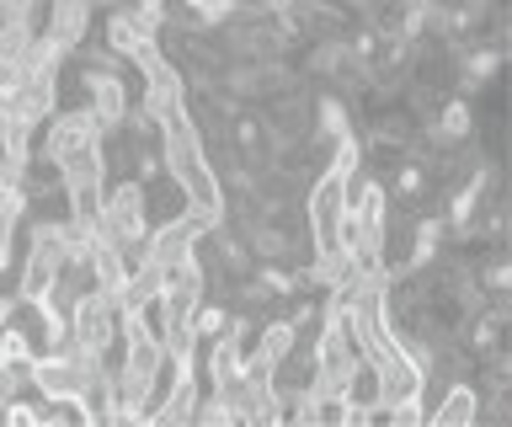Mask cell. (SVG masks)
I'll return each instance as SVG.
<instances>
[{"instance_id": "cell-1", "label": "cell", "mask_w": 512, "mask_h": 427, "mask_svg": "<svg viewBox=\"0 0 512 427\" xmlns=\"http://www.w3.org/2000/svg\"><path fill=\"white\" fill-rule=\"evenodd\" d=\"M155 155H160V177H171V187L182 193L203 219L224 225V182L214 171V155L203 150V129L192 118V107L182 102L166 123H155Z\"/></svg>"}, {"instance_id": "cell-2", "label": "cell", "mask_w": 512, "mask_h": 427, "mask_svg": "<svg viewBox=\"0 0 512 427\" xmlns=\"http://www.w3.org/2000/svg\"><path fill=\"white\" fill-rule=\"evenodd\" d=\"M96 235L118 241V246H144V235H150V187L139 177L107 182L102 214H96Z\"/></svg>"}, {"instance_id": "cell-3", "label": "cell", "mask_w": 512, "mask_h": 427, "mask_svg": "<svg viewBox=\"0 0 512 427\" xmlns=\"http://www.w3.org/2000/svg\"><path fill=\"white\" fill-rule=\"evenodd\" d=\"M59 193L64 203H70V219H80V225H96V214H102V193H107V145H96V150H80L70 155L59 171Z\"/></svg>"}, {"instance_id": "cell-4", "label": "cell", "mask_w": 512, "mask_h": 427, "mask_svg": "<svg viewBox=\"0 0 512 427\" xmlns=\"http://www.w3.org/2000/svg\"><path fill=\"white\" fill-rule=\"evenodd\" d=\"M38 129H43V139H38V155H43V161L54 166V171H59L64 161H70V155H80V150H96V145H107V129L96 123V113H91L86 102H80V107H70V113H54V118H43Z\"/></svg>"}, {"instance_id": "cell-5", "label": "cell", "mask_w": 512, "mask_h": 427, "mask_svg": "<svg viewBox=\"0 0 512 427\" xmlns=\"http://www.w3.org/2000/svg\"><path fill=\"white\" fill-rule=\"evenodd\" d=\"M214 230H219L214 219H203V214L187 203L182 214H171V219H160V225H150V235H144V246H139V257H150V262H160V267H176V262H187Z\"/></svg>"}, {"instance_id": "cell-6", "label": "cell", "mask_w": 512, "mask_h": 427, "mask_svg": "<svg viewBox=\"0 0 512 427\" xmlns=\"http://www.w3.org/2000/svg\"><path fill=\"white\" fill-rule=\"evenodd\" d=\"M70 337L112 353V347H118V299L107 289H96V283H86V289L70 299Z\"/></svg>"}, {"instance_id": "cell-7", "label": "cell", "mask_w": 512, "mask_h": 427, "mask_svg": "<svg viewBox=\"0 0 512 427\" xmlns=\"http://www.w3.org/2000/svg\"><path fill=\"white\" fill-rule=\"evenodd\" d=\"M139 75H144V97H139V107H144V113H150L155 123H166L176 107L187 102V75H182V65H176L166 49H155V54L139 65Z\"/></svg>"}, {"instance_id": "cell-8", "label": "cell", "mask_w": 512, "mask_h": 427, "mask_svg": "<svg viewBox=\"0 0 512 427\" xmlns=\"http://www.w3.org/2000/svg\"><path fill=\"white\" fill-rule=\"evenodd\" d=\"M304 214H310V251L336 246V230H342V214H347V182L331 177V171H320Z\"/></svg>"}, {"instance_id": "cell-9", "label": "cell", "mask_w": 512, "mask_h": 427, "mask_svg": "<svg viewBox=\"0 0 512 427\" xmlns=\"http://www.w3.org/2000/svg\"><path fill=\"white\" fill-rule=\"evenodd\" d=\"M80 91H86V107L96 113L107 134H118V123L128 113V81L123 70H102V65H86L80 70Z\"/></svg>"}, {"instance_id": "cell-10", "label": "cell", "mask_w": 512, "mask_h": 427, "mask_svg": "<svg viewBox=\"0 0 512 427\" xmlns=\"http://www.w3.org/2000/svg\"><path fill=\"white\" fill-rule=\"evenodd\" d=\"M107 49L112 54H118V59H128V65H144V59H150L155 49H160V33H155V27H144L139 17H134V11H107Z\"/></svg>"}, {"instance_id": "cell-11", "label": "cell", "mask_w": 512, "mask_h": 427, "mask_svg": "<svg viewBox=\"0 0 512 427\" xmlns=\"http://www.w3.org/2000/svg\"><path fill=\"white\" fill-rule=\"evenodd\" d=\"M91 17H96L91 0H48L43 33L54 38L64 54H80V49H86V33H91Z\"/></svg>"}, {"instance_id": "cell-12", "label": "cell", "mask_w": 512, "mask_h": 427, "mask_svg": "<svg viewBox=\"0 0 512 427\" xmlns=\"http://www.w3.org/2000/svg\"><path fill=\"white\" fill-rule=\"evenodd\" d=\"M134 262H139V246H118V241H102V235H96L86 262H80V273H86V283H96V289L118 294V283L128 278Z\"/></svg>"}, {"instance_id": "cell-13", "label": "cell", "mask_w": 512, "mask_h": 427, "mask_svg": "<svg viewBox=\"0 0 512 427\" xmlns=\"http://www.w3.org/2000/svg\"><path fill=\"white\" fill-rule=\"evenodd\" d=\"M6 102H11L27 123L54 118V113H59V70H27L22 81H16V91H11Z\"/></svg>"}, {"instance_id": "cell-14", "label": "cell", "mask_w": 512, "mask_h": 427, "mask_svg": "<svg viewBox=\"0 0 512 427\" xmlns=\"http://www.w3.org/2000/svg\"><path fill=\"white\" fill-rule=\"evenodd\" d=\"M0 161L6 166H32L38 161V123H27L6 97H0Z\"/></svg>"}, {"instance_id": "cell-15", "label": "cell", "mask_w": 512, "mask_h": 427, "mask_svg": "<svg viewBox=\"0 0 512 427\" xmlns=\"http://www.w3.org/2000/svg\"><path fill=\"white\" fill-rule=\"evenodd\" d=\"M160 289H166V267L150 262V257H139L134 267H128V278L118 283V294H112V299H118L123 315H139L150 299H160Z\"/></svg>"}, {"instance_id": "cell-16", "label": "cell", "mask_w": 512, "mask_h": 427, "mask_svg": "<svg viewBox=\"0 0 512 427\" xmlns=\"http://www.w3.org/2000/svg\"><path fill=\"white\" fill-rule=\"evenodd\" d=\"M422 417L432 427H470V422H480V390L470 385V379H454L443 401L432 406V411H422Z\"/></svg>"}, {"instance_id": "cell-17", "label": "cell", "mask_w": 512, "mask_h": 427, "mask_svg": "<svg viewBox=\"0 0 512 427\" xmlns=\"http://www.w3.org/2000/svg\"><path fill=\"white\" fill-rule=\"evenodd\" d=\"M251 353L267 358L272 369H283V363L299 353V321H294V315H278V321H267L262 331H256V347H251Z\"/></svg>"}, {"instance_id": "cell-18", "label": "cell", "mask_w": 512, "mask_h": 427, "mask_svg": "<svg viewBox=\"0 0 512 427\" xmlns=\"http://www.w3.org/2000/svg\"><path fill=\"white\" fill-rule=\"evenodd\" d=\"M27 209H32V198L22 187H6V193H0V273L16 262V235L27 225Z\"/></svg>"}, {"instance_id": "cell-19", "label": "cell", "mask_w": 512, "mask_h": 427, "mask_svg": "<svg viewBox=\"0 0 512 427\" xmlns=\"http://www.w3.org/2000/svg\"><path fill=\"white\" fill-rule=\"evenodd\" d=\"M427 139L432 145H464V139H475V113H470V97L448 102L438 123H427Z\"/></svg>"}, {"instance_id": "cell-20", "label": "cell", "mask_w": 512, "mask_h": 427, "mask_svg": "<svg viewBox=\"0 0 512 427\" xmlns=\"http://www.w3.org/2000/svg\"><path fill=\"white\" fill-rule=\"evenodd\" d=\"M27 251L54 267H70V246H64V219H32L27 230Z\"/></svg>"}, {"instance_id": "cell-21", "label": "cell", "mask_w": 512, "mask_h": 427, "mask_svg": "<svg viewBox=\"0 0 512 427\" xmlns=\"http://www.w3.org/2000/svg\"><path fill=\"white\" fill-rule=\"evenodd\" d=\"M496 70H502V49H496V43H491V49H470V54H464V70H459V91H464V97H475L486 81H496Z\"/></svg>"}, {"instance_id": "cell-22", "label": "cell", "mask_w": 512, "mask_h": 427, "mask_svg": "<svg viewBox=\"0 0 512 427\" xmlns=\"http://www.w3.org/2000/svg\"><path fill=\"white\" fill-rule=\"evenodd\" d=\"M315 134L326 139V145H331V139H342V134H352V113H347V102H342V97H331V91L315 102Z\"/></svg>"}, {"instance_id": "cell-23", "label": "cell", "mask_w": 512, "mask_h": 427, "mask_svg": "<svg viewBox=\"0 0 512 427\" xmlns=\"http://www.w3.org/2000/svg\"><path fill=\"white\" fill-rule=\"evenodd\" d=\"M331 177H342L347 187L358 182V171H363V145H358V134H342V139H331V161H326Z\"/></svg>"}, {"instance_id": "cell-24", "label": "cell", "mask_w": 512, "mask_h": 427, "mask_svg": "<svg viewBox=\"0 0 512 427\" xmlns=\"http://www.w3.org/2000/svg\"><path fill=\"white\" fill-rule=\"evenodd\" d=\"M32 358H38V347H32L27 331H16L11 321L0 326V363H6V369H16V374L27 379V363H32Z\"/></svg>"}, {"instance_id": "cell-25", "label": "cell", "mask_w": 512, "mask_h": 427, "mask_svg": "<svg viewBox=\"0 0 512 427\" xmlns=\"http://www.w3.org/2000/svg\"><path fill=\"white\" fill-rule=\"evenodd\" d=\"M443 219H416V241H411V262L406 267H427L438 262V246H443Z\"/></svg>"}, {"instance_id": "cell-26", "label": "cell", "mask_w": 512, "mask_h": 427, "mask_svg": "<svg viewBox=\"0 0 512 427\" xmlns=\"http://www.w3.org/2000/svg\"><path fill=\"white\" fill-rule=\"evenodd\" d=\"M251 251H256L262 262H288V257H294L288 235H283V230H272V225H251Z\"/></svg>"}, {"instance_id": "cell-27", "label": "cell", "mask_w": 512, "mask_h": 427, "mask_svg": "<svg viewBox=\"0 0 512 427\" xmlns=\"http://www.w3.org/2000/svg\"><path fill=\"white\" fill-rule=\"evenodd\" d=\"M182 11L192 17V27H224L235 17V0H182Z\"/></svg>"}, {"instance_id": "cell-28", "label": "cell", "mask_w": 512, "mask_h": 427, "mask_svg": "<svg viewBox=\"0 0 512 427\" xmlns=\"http://www.w3.org/2000/svg\"><path fill=\"white\" fill-rule=\"evenodd\" d=\"M347 43L342 38H320V49L310 54V75H342L347 70Z\"/></svg>"}, {"instance_id": "cell-29", "label": "cell", "mask_w": 512, "mask_h": 427, "mask_svg": "<svg viewBox=\"0 0 512 427\" xmlns=\"http://www.w3.org/2000/svg\"><path fill=\"white\" fill-rule=\"evenodd\" d=\"M224 326H230V315H224V305H214V299H198V305H192V331H198V342L219 337Z\"/></svg>"}, {"instance_id": "cell-30", "label": "cell", "mask_w": 512, "mask_h": 427, "mask_svg": "<svg viewBox=\"0 0 512 427\" xmlns=\"http://www.w3.org/2000/svg\"><path fill=\"white\" fill-rule=\"evenodd\" d=\"M214 241H219V251H224V273L230 278H246V267H251V251L235 241V235H224V225L214 230Z\"/></svg>"}, {"instance_id": "cell-31", "label": "cell", "mask_w": 512, "mask_h": 427, "mask_svg": "<svg viewBox=\"0 0 512 427\" xmlns=\"http://www.w3.org/2000/svg\"><path fill=\"white\" fill-rule=\"evenodd\" d=\"M134 177H139L144 187H150V182L160 177V155H155L150 145H139V150H134Z\"/></svg>"}, {"instance_id": "cell-32", "label": "cell", "mask_w": 512, "mask_h": 427, "mask_svg": "<svg viewBox=\"0 0 512 427\" xmlns=\"http://www.w3.org/2000/svg\"><path fill=\"white\" fill-rule=\"evenodd\" d=\"M22 390H27V379L16 374V369H6V363H0V411H6V401H16Z\"/></svg>"}, {"instance_id": "cell-33", "label": "cell", "mask_w": 512, "mask_h": 427, "mask_svg": "<svg viewBox=\"0 0 512 427\" xmlns=\"http://www.w3.org/2000/svg\"><path fill=\"white\" fill-rule=\"evenodd\" d=\"M395 193H400V198H416V193H422V166H400V171H395Z\"/></svg>"}, {"instance_id": "cell-34", "label": "cell", "mask_w": 512, "mask_h": 427, "mask_svg": "<svg viewBox=\"0 0 512 427\" xmlns=\"http://www.w3.org/2000/svg\"><path fill=\"white\" fill-rule=\"evenodd\" d=\"M6 422H48L43 406H27V401H6V411H0Z\"/></svg>"}, {"instance_id": "cell-35", "label": "cell", "mask_w": 512, "mask_h": 427, "mask_svg": "<svg viewBox=\"0 0 512 427\" xmlns=\"http://www.w3.org/2000/svg\"><path fill=\"white\" fill-rule=\"evenodd\" d=\"M507 283H512V267H507V262H491V267H486V289H491V294H507Z\"/></svg>"}, {"instance_id": "cell-36", "label": "cell", "mask_w": 512, "mask_h": 427, "mask_svg": "<svg viewBox=\"0 0 512 427\" xmlns=\"http://www.w3.org/2000/svg\"><path fill=\"white\" fill-rule=\"evenodd\" d=\"M11 310H16V305H11V299H0V326H6V321H11Z\"/></svg>"}, {"instance_id": "cell-37", "label": "cell", "mask_w": 512, "mask_h": 427, "mask_svg": "<svg viewBox=\"0 0 512 427\" xmlns=\"http://www.w3.org/2000/svg\"><path fill=\"white\" fill-rule=\"evenodd\" d=\"M347 6H352V11H374V0H347Z\"/></svg>"}, {"instance_id": "cell-38", "label": "cell", "mask_w": 512, "mask_h": 427, "mask_svg": "<svg viewBox=\"0 0 512 427\" xmlns=\"http://www.w3.org/2000/svg\"><path fill=\"white\" fill-rule=\"evenodd\" d=\"M0 193H6V161H0Z\"/></svg>"}]
</instances>
